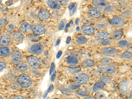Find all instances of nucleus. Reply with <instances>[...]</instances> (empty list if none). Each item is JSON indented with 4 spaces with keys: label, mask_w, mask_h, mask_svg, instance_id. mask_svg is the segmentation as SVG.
<instances>
[{
    "label": "nucleus",
    "mask_w": 132,
    "mask_h": 99,
    "mask_svg": "<svg viewBox=\"0 0 132 99\" xmlns=\"http://www.w3.org/2000/svg\"><path fill=\"white\" fill-rule=\"evenodd\" d=\"M130 82L128 80H123L119 85V89L122 94L127 95L130 90Z\"/></svg>",
    "instance_id": "20e7f679"
},
{
    "label": "nucleus",
    "mask_w": 132,
    "mask_h": 99,
    "mask_svg": "<svg viewBox=\"0 0 132 99\" xmlns=\"http://www.w3.org/2000/svg\"><path fill=\"white\" fill-rule=\"evenodd\" d=\"M29 39L32 42H37L38 40H39L40 38H38V36L37 35H30L29 36Z\"/></svg>",
    "instance_id": "473e14b6"
},
{
    "label": "nucleus",
    "mask_w": 132,
    "mask_h": 99,
    "mask_svg": "<svg viewBox=\"0 0 132 99\" xmlns=\"http://www.w3.org/2000/svg\"><path fill=\"white\" fill-rule=\"evenodd\" d=\"M111 23L114 27H122V26H123L124 25V20L121 17L115 16L112 19Z\"/></svg>",
    "instance_id": "9d476101"
},
{
    "label": "nucleus",
    "mask_w": 132,
    "mask_h": 99,
    "mask_svg": "<svg viewBox=\"0 0 132 99\" xmlns=\"http://www.w3.org/2000/svg\"><path fill=\"white\" fill-rule=\"evenodd\" d=\"M104 83H103V81H98V82L94 84V85L93 87V90L94 91H98L99 90H101L104 87Z\"/></svg>",
    "instance_id": "4be33fe9"
},
{
    "label": "nucleus",
    "mask_w": 132,
    "mask_h": 99,
    "mask_svg": "<svg viewBox=\"0 0 132 99\" xmlns=\"http://www.w3.org/2000/svg\"><path fill=\"white\" fill-rule=\"evenodd\" d=\"M82 32L85 34V35H92L94 33V28L92 26L89 25H85L81 28Z\"/></svg>",
    "instance_id": "f8f14e48"
},
{
    "label": "nucleus",
    "mask_w": 132,
    "mask_h": 99,
    "mask_svg": "<svg viewBox=\"0 0 132 99\" xmlns=\"http://www.w3.org/2000/svg\"><path fill=\"white\" fill-rule=\"evenodd\" d=\"M93 3L94 5L97 6V7H105L106 5V3L104 1H101V0H94L93 1Z\"/></svg>",
    "instance_id": "b1692460"
},
{
    "label": "nucleus",
    "mask_w": 132,
    "mask_h": 99,
    "mask_svg": "<svg viewBox=\"0 0 132 99\" xmlns=\"http://www.w3.org/2000/svg\"><path fill=\"white\" fill-rule=\"evenodd\" d=\"M1 30H0V36H1Z\"/></svg>",
    "instance_id": "4d7b16f0"
},
{
    "label": "nucleus",
    "mask_w": 132,
    "mask_h": 99,
    "mask_svg": "<svg viewBox=\"0 0 132 99\" xmlns=\"http://www.w3.org/2000/svg\"><path fill=\"white\" fill-rule=\"evenodd\" d=\"M76 30H77V31H79V27L77 28H76Z\"/></svg>",
    "instance_id": "6e6d98bb"
},
{
    "label": "nucleus",
    "mask_w": 132,
    "mask_h": 99,
    "mask_svg": "<svg viewBox=\"0 0 132 99\" xmlns=\"http://www.w3.org/2000/svg\"><path fill=\"white\" fill-rule=\"evenodd\" d=\"M13 39L17 42L22 41L24 38V35L19 32H15L13 34Z\"/></svg>",
    "instance_id": "6ab92c4d"
},
{
    "label": "nucleus",
    "mask_w": 132,
    "mask_h": 99,
    "mask_svg": "<svg viewBox=\"0 0 132 99\" xmlns=\"http://www.w3.org/2000/svg\"><path fill=\"white\" fill-rule=\"evenodd\" d=\"M59 42H60V39H58L57 40V42H56V46H57V45H59Z\"/></svg>",
    "instance_id": "5fc2aeb1"
},
{
    "label": "nucleus",
    "mask_w": 132,
    "mask_h": 99,
    "mask_svg": "<svg viewBox=\"0 0 132 99\" xmlns=\"http://www.w3.org/2000/svg\"><path fill=\"white\" fill-rule=\"evenodd\" d=\"M83 64L85 67H93L94 65V62L91 60H85L83 62Z\"/></svg>",
    "instance_id": "393cba45"
},
{
    "label": "nucleus",
    "mask_w": 132,
    "mask_h": 99,
    "mask_svg": "<svg viewBox=\"0 0 132 99\" xmlns=\"http://www.w3.org/2000/svg\"><path fill=\"white\" fill-rule=\"evenodd\" d=\"M79 18H77V19H76V21H75V24H76L77 25H79Z\"/></svg>",
    "instance_id": "864d4df0"
},
{
    "label": "nucleus",
    "mask_w": 132,
    "mask_h": 99,
    "mask_svg": "<svg viewBox=\"0 0 132 99\" xmlns=\"http://www.w3.org/2000/svg\"><path fill=\"white\" fill-rule=\"evenodd\" d=\"M12 3H13V2H12L11 1H8L6 2V4H7V6H11L12 5Z\"/></svg>",
    "instance_id": "3c124183"
},
{
    "label": "nucleus",
    "mask_w": 132,
    "mask_h": 99,
    "mask_svg": "<svg viewBox=\"0 0 132 99\" xmlns=\"http://www.w3.org/2000/svg\"><path fill=\"white\" fill-rule=\"evenodd\" d=\"M46 3L48 4V5L50 8L54 9H59L61 8L60 5L54 1H47Z\"/></svg>",
    "instance_id": "412c9836"
},
{
    "label": "nucleus",
    "mask_w": 132,
    "mask_h": 99,
    "mask_svg": "<svg viewBox=\"0 0 132 99\" xmlns=\"http://www.w3.org/2000/svg\"><path fill=\"white\" fill-rule=\"evenodd\" d=\"M56 72H54L52 74V77H51V81H54L55 79H56Z\"/></svg>",
    "instance_id": "a19ab883"
},
{
    "label": "nucleus",
    "mask_w": 132,
    "mask_h": 99,
    "mask_svg": "<svg viewBox=\"0 0 132 99\" xmlns=\"http://www.w3.org/2000/svg\"><path fill=\"white\" fill-rule=\"evenodd\" d=\"M11 60L12 62L14 64H19L22 60V56L20 52L19 51H15L11 54Z\"/></svg>",
    "instance_id": "1a4fd4ad"
},
{
    "label": "nucleus",
    "mask_w": 132,
    "mask_h": 99,
    "mask_svg": "<svg viewBox=\"0 0 132 99\" xmlns=\"http://www.w3.org/2000/svg\"><path fill=\"white\" fill-rule=\"evenodd\" d=\"M6 23V20L5 18H0V27H1Z\"/></svg>",
    "instance_id": "58836bf2"
},
{
    "label": "nucleus",
    "mask_w": 132,
    "mask_h": 99,
    "mask_svg": "<svg viewBox=\"0 0 132 99\" xmlns=\"http://www.w3.org/2000/svg\"><path fill=\"white\" fill-rule=\"evenodd\" d=\"M16 69L17 71L21 72H26L28 69V65L26 63H19L16 66Z\"/></svg>",
    "instance_id": "a211bd4d"
},
{
    "label": "nucleus",
    "mask_w": 132,
    "mask_h": 99,
    "mask_svg": "<svg viewBox=\"0 0 132 99\" xmlns=\"http://www.w3.org/2000/svg\"><path fill=\"white\" fill-rule=\"evenodd\" d=\"M114 10V7L112 6H108L106 9H105V11L106 12H111Z\"/></svg>",
    "instance_id": "ea45409f"
},
{
    "label": "nucleus",
    "mask_w": 132,
    "mask_h": 99,
    "mask_svg": "<svg viewBox=\"0 0 132 99\" xmlns=\"http://www.w3.org/2000/svg\"><path fill=\"white\" fill-rule=\"evenodd\" d=\"M27 61L28 64L30 65V67L32 68H37L40 66V61L37 57L34 55H30L27 58Z\"/></svg>",
    "instance_id": "39448f33"
},
{
    "label": "nucleus",
    "mask_w": 132,
    "mask_h": 99,
    "mask_svg": "<svg viewBox=\"0 0 132 99\" xmlns=\"http://www.w3.org/2000/svg\"><path fill=\"white\" fill-rule=\"evenodd\" d=\"M98 70L103 73L112 74L116 72V68L112 65H100L98 66Z\"/></svg>",
    "instance_id": "f03ea898"
},
{
    "label": "nucleus",
    "mask_w": 132,
    "mask_h": 99,
    "mask_svg": "<svg viewBox=\"0 0 132 99\" xmlns=\"http://www.w3.org/2000/svg\"><path fill=\"white\" fill-rule=\"evenodd\" d=\"M11 41V38L9 35H4L0 38V44H1L3 46H5L9 44Z\"/></svg>",
    "instance_id": "2eb2a0df"
},
{
    "label": "nucleus",
    "mask_w": 132,
    "mask_h": 99,
    "mask_svg": "<svg viewBox=\"0 0 132 99\" xmlns=\"http://www.w3.org/2000/svg\"><path fill=\"white\" fill-rule=\"evenodd\" d=\"M68 70L70 73H76L77 72L81 71V67H69Z\"/></svg>",
    "instance_id": "bb28decb"
},
{
    "label": "nucleus",
    "mask_w": 132,
    "mask_h": 99,
    "mask_svg": "<svg viewBox=\"0 0 132 99\" xmlns=\"http://www.w3.org/2000/svg\"><path fill=\"white\" fill-rule=\"evenodd\" d=\"M67 63L71 65H75L78 63V59L75 56L73 55H69L68 57H67Z\"/></svg>",
    "instance_id": "f3484780"
},
{
    "label": "nucleus",
    "mask_w": 132,
    "mask_h": 99,
    "mask_svg": "<svg viewBox=\"0 0 132 99\" xmlns=\"http://www.w3.org/2000/svg\"><path fill=\"white\" fill-rule=\"evenodd\" d=\"M128 44L129 43L126 40H121L118 42L119 46H122V47H125V46H128Z\"/></svg>",
    "instance_id": "72a5a7b5"
},
{
    "label": "nucleus",
    "mask_w": 132,
    "mask_h": 99,
    "mask_svg": "<svg viewBox=\"0 0 132 99\" xmlns=\"http://www.w3.org/2000/svg\"><path fill=\"white\" fill-rule=\"evenodd\" d=\"M11 99V98H9V99Z\"/></svg>",
    "instance_id": "052dcab7"
},
{
    "label": "nucleus",
    "mask_w": 132,
    "mask_h": 99,
    "mask_svg": "<svg viewBox=\"0 0 132 99\" xmlns=\"http://www.w3.org/2000/svg\"><path fill=\"white\" fill-rule=\"evenodd\" d=\"M55 69V64L54 63L52 62L51 63V67H50V75H52L53 73V72L54 71Z\"/></svg>",
    "instance_id": "e433bc0d"
},
{
    "label": "nucleus",
    "mask_w": 132,
    "mask_h": 99,
    "mask_svg": "<svg viewBox=\"0 0 132 99\" xmlns=\"http://www.w3.org/2000/svg\"><path fill=\"white\" fill-rule=\"evenodd\" d=\"M64 28V23L63 21H61L59 25V30H62Z\"/></svg>",
    "instance_id": "79ce46f5"
},
{
    "label": "nucleus",
    "mask_w": 132,
    "mask_h": 99,
    "mask_svg": "<svg viewBox=\"0 0 132 99\" xmlns=\"http://www.w3.org/2000/svg\"><path fill=\"white\" fill-rule=\"evenodd\" d=\"M112 62V60L108 58H103L100 60V63L103 65H108Z\"/></svg>",
    "instance_id": "a878e982"
},
{
    "label": "nucleus",
    "mask_w": 132,
    "mask_h": 99,
    "mask_svg": "<svg viewBox=\"0 0 132 99\" xmlns=\"http://www.w3.org/2000/svg\"><path fill=\"white\" fill-rule=\"evenodd\" d=\"M0 99H3V98L1 97H0Z\"/></svg>",
    "instance_id": "13d9d810"
},
{
    "label": "nucleus",
    "mask_w": 132,
    "mask_h": 99,
    "mask_svg": "<svg viewBox=\"0 0 132 99\" xmlns=\"http://www.w3.org/2000/svg\"><path fill=\"white\" fill-rule=\"evenodd\" d=\"M53 89H54V85H50V87H49V88H48V92H52V91L53 90Z\"/></svg>",
    "instance_id": "49530a36"
},
{
    "label": "nucleus",
    "mask_w": 132,
    "mask_h": 99,
    "mask_svg": "<svg viewBox=\"0 0 132 99\" xmlns=\"http://www.w3.org/2000/svg\"><path fill=\"white\" fill-rule=\"evenodd\" d=\"M44 50V46L40 43H36V44H32L30 48V52L34 54H40Z\"/></svg>",
    "instance_id": "423d86ee"
},
{
    "label": "nucleus",
    "mask_w": 132,
    "mask_h": 99,
    "mask_svg": "<svg viewBox=\"0 0 132 99\" xmlns=\"http://www.w3.org/2000/svg\"><path fill=\"white\" fill-rule=\"evenodd\" d=\"M71 42V37L68 36L67 37V38L66 40V44H69Z\"/></svg>",
    "instance_id": "8fccbe9b"
},
{
    "label": "nucleus",
    "mask_w": 132,
    "mask_h": 99,
    "mask_svg": "<svg viewBox=\"0 0 132 99\" xmlns=\"http://www.w3.org/2000/svg\"><path fill=\"white\" fill-rule=\"evenodd\" d=\"M123 36V30L122 29H119V30H115L113 33V37L114 39L119 40Z\"/></svg>",
    "instance_id": "5701e85b"
},
{
    "label": "nucleus",
    "mask_w": 132,
    "mask_h": 99,
    "mask_svg": "<svg viewBox=\"0 0 132 99\" xmlns=\"http://www.w3.org/2000/svg\"><path fill=\"white\" fill-rule=\"evenodd\" d=\"M101 52L103 54L106 56H114L117 55V54L118 53V51L116 48H112V47H106L102 49Z\"/></svg>",
    "instance_id": "0eeeda50"
},
{
    "label": "nucleus",
    "mask_w": 132,
    "mask_h": 99,
    "mask_svg": "<svg viewBox=\"0 0 132 99\" xmlns=\"http://www.w3.org/2000/svg\"><path fill=\"white\" fill-rule=\"evenodd\" d=\"M122 58L123 59H126V58H130L132 57V53L130 52H125L122 54Z\"/></svg>",
    "instance_id": "c756f323"
},
{
    "label": "nucleus",
    "mask_w": 132,
    "mask_h": 99,
    "mask_svg": "<svg viewBox=\"0 0 132 99\" xmlns=\"http://www.w3.org/2000/svg\"><path fill=\"white\" fill-rule=\"evenodd\" d=\"M89 13L90 15L93 18H99L101 16V13L95 7H90L89 9Z\"/></svg>",
    "instance_id": "ddd939ff"
},
{
    "label": "nucleus",
    "mask_w": 132,
    "mask_h": 99,
    "mask_svg": "<svg viewBox=\"0 0 132 99\" xmlns=\"http://www.w3.org/2000/svg\"><path fill=\"white\" fill-rule=\"evenodd\" d=\"M80 87H81V85H80L79 83H73V84H71L69 87H70L71 89H72V90H75V89H79Z\"/></svg>",
    "instance_id": "2f4dec72"
},
{
    "label": "nucleus",
    "mask_w": 132,
    "mask_h": 99,
    "mask_svg": "<svg viewBox=\"0 0 132 99\" xmlns=\"http://www.w3.org/2000/svg\"><path fill=\"white\" fill-rule=\"evenodd\" d=\"M62 55V51H59L58 52V53L57 54V55H56V58L58 59V58H59L60 57H61V55Z\"/></svg>",
    "instance_id": "de8ad7c7"
},
{
    "label": "nucleus",
    "mask_w": 132,
    "mask_h": 99,
    "mask_svg": "<svg viewBox=\"0 0 132 99\" xmlns=\"http://www.w3.org/2000/svg\"><path fill=\"white\" fill-rule=\"evenodd\" d=\"M77 93L80 96H82V97H85L87 95V90H85V89H79L77 91Z\"/></svg>",
    "instance_id": "7c9ffc66"
},
{
    "label": "nucleus",
    "mask_w": 132,
    "mask_h": 99,
    "mask_svg": "<svg viewBox=\"0 0 132 99\" xmlns=\"http://www.w3.org/2000/svg\"><path fill=\"white\" fill-rule=\"evenodd\" d=\"M101 44L104 46H107V45L110 44V41H109L108 40H104L101 41Z\"/></svg>",
    "instance_id": "4c0bfd02"
},
{
    "label": "nucleus",
    "mask_w": 132,
    "mask_h": 99,
    "mask_svg": "<svg viewBox=\"0 0 132 99\" xmlns=\"http://www.w3.org/2000/svg\"><path fill=\"white\" fill-rule=\"evenodd\" d=\"M73 79L77 83L79 84H85L89 82V77L85 73H77L75 74Z\"/></svg>",
    "instance_id": "7ed1b4c3"
},
{
    "label": "nucleus",
    "mask_w": 132,
    "mask_h": 99,
    "mask_svg": "<svg viewBox=\"0 0 132 99\" xmlns=\"http://www.w3.org/2000/svg\"><path fill=\"white\" fill-rule=\"evenodd\" d=\"M32 32H34V34H35L36 35H43L46 31L45 28L40 24H36L32 26Z\"/></svg>",
    "instance_id": "6e6552de"
},
{
    "label": "nucleus",
    "mask_w": 132,
    "mask_h": 99,
    "mask_svg": "<svg viewBox=\"0 0 132 99\" xmlns=\"http://www.w3.org/2000/svg\"><path fill=\"white\" fill-rule=\"evenodd\" d=\"M75 6H76V5H75V4H74V3H70V4H69V5L68 8L70 9V10H72V9H73V8L75 7Z\"/></svg>",
    "instance_id": "a18cd8bd"
},
{
    "label": "nucleus",
    "mask_w": 132,
    "mask_h": 99,
    "mask_svg": "<svg viewBox=\"0 0 132 99\" xmlns=\"http://www.w3.org/2000/svg\"><path fill=\"white\" fill-rule=\"evenodd\" d=\"M84 99H95V98L93 97H85Z\"/></svg>",
    "instance_id": "603ef678"
},
{
    "label": "nucleus",
    "mask_w": 132,
    "mask_h": 99,
    "mask_svg": "<svg viewBox=\"0 0 132 99\" xmlns=\"http://www.w3.org/2000/svg\"><path fill=\"white\" fill-rule=\"evenodd\" d=\"M50 13L45 9H40L38 12V17L42 21H46L50 18Z\"/></svg>",
    "instance_id": "9b49d317"
},
{
    "label": "nucleus",
    "mask_w": 132,
    "mask_h": 99,
    "mask_svg": "<svg viewBox=\"0 0 132 99\" xmlns=\"http://www.w3.org/2000/svg\"></svg>",
    "instance_id": "680f3d73"
},
{
    "label": "nucleus",
    "mask_w": 132,
    "mask_h": 99,
    "mask_svg": "<svg viewBox=\"0 0 132 99\" xmlns=\"http://www.w3.org/2000/svg\"><path fill=\"white\" fill-rule=\"evenodd\" d=\"M96 38L98 40H108L110 38V33L106 32H98V34L96 35Z\"/></svg>",
    "instance_id": "dca6fc26"
},
{
    "label": "nucleus",
    "mask_w": 132,
    "mask_h": 99,
    "mask_svg": "<svg viewBox=\"0 0 132 99\" xmlns=\"http://www.w3.org/2000/svg\"><path fill=\"white\" fill-rule=\"evenodd\" d=\"M17 83L23 88H28L32 85V80L28 75L26 74H21L17 79Z\"/></svg>",
    "instance_id": "f257e3e1"
},
{
    "label": "nucleus",
    "mask_w": 132,
    "mask_h": 99,
    "mask_svg": "<svg viewBox=\"0 0 132 99\" xmlns=\"http://www.w3.org/2000/svg\"><path fill=\"white\" fill-rule=\"evenodd\" d=\"M96 98L97 99H105V96L103 93L98 92V94L96 95Z\"/></svg>",
    "instance_id": "f704fd0d"
},
{
    "label": "nucleus",
    "mask_w": 132,
    "mask_h": 99,
    "mask_svg": "<svg viewBox=\"0 0 132 99\" xmlns=\"http://www.w3.org/2000/svg\"><path fill=\"white\" fill-rule=\"evenodd\" d=\"M1 3V0H0V3Z\"/></svg>",
    "instance_id": "bf43d9fd"
},
{
    "label": "nucleus",
    "mask_w": 132,
    "mask_h": 99,
    "mask_svg": "<svg viewBox=\"0 0 132 99\" xmlns=\"http://www.w3.org/2000/svg\"><path fill=\"white\" fill-rule=\"evenodd\" d=\"M76 10H77V7L75 6V7H74L73 9H72V10H71L70 13H69V15H73V14L75 13V11H76Z\"/></svg>",
    "instance_id": "c03bdc74"
},
{
    "label": "nucleus",
    "mask_w": 132,
    "mask_h": 99,
    "mask_svg": "<svg viewBox=\"0 0 132 99\" xmlns=\"http://www.w3.org/2000/svg\"><path fill=\"white\" fill-rule=\"evenodd\" d=\"M7 29H8V30H13L14 25H12V24H10V25H9L7 26Z\"/></svg>",
    "instance_id": "37998d69"
},
{
    "label": "nucleus",
    "mask_w": 132,
    "mask_h": 99,
    "mask_svg": "<svg viewBox=\"0 0 132 99\" xmlns=\"http://www.w3.org/2000/svg\"><path fill=\"white\" fill-rule=\"evenodd\" d=\"M87 38L85 36H80L79 38H77V42L79 44H85L87 42Z\"/></svg>",
    "instance_id": "cd10ccee"
},
{
    "label": "nucleus",
    "mask_w": 132,
    "mask_h": 99,
    "mask_svg": "<svg viewBox=\"0 0 132 99\" xmlns=\"http://www.w3.org/2000/svg\"><path fill=\"white\" fill-rule=\"evenodd\" d=\"M10 54V50L6 46L0 47V56H7Z\"/></svg>",
    "instance_id": "aec40b11"
},
{
    "label": "nucleus",
    "mask_w": 132,
    "mask_h": 99,
    "mask_svg": "<svg viewBox=\"0 0 132 99\" xmlns=\"http://www.w3.org/2000/svg\"><path fill=\"white\" fill-rule=\"evenodd\" d=\"M5 67H6V63L3 62H0V72H1Z\"/></svg>",
    "instance_id": "c9c22d12"
},
{
    "label": "nucleus",
    "mask_w": 132,
    "mask_h": 99,
    "mask_svg": "<svg viewBox=\"0 0 132 99\" xmlns=\"http://www.w3.org/2000/svg\"><path fill=\"white\" fill-rule=\"evenodd\" d=\"M13 99H26V98L22 96H16Z\"/></svg>",
    "instance_id": "09e8293b"
},
{
    "label": "nucleus",
    "mask_w": 132,
    "mask_h": 99,
    "mask_svg": "<svg viewBox=\"0 0 132 99\" xmlns=\"http://www.w3.org/2000/svg\"><path fill=\"white\" fill-rule=\"evenodd\" d=\"M100 79L102 80L101 81H103V83H110L111 81V78L109 76H103L100 77Z\"/></svg>",
    "instance_id": "c85d7f7f"
},
{
    "label": "nucleus",
    "mask_w": 132,
    "mask_h": 99,
    "mask_svg": "<svg viewBox=\"0 0 132 99\" xmlns=\"http://www.w3.org/2000/svg\"><path fill=\"white\" fill-rule=\"evenodd\" d=\"M20 30L24 33H28L32 30V26L29 23H24L20 26Z\"/></svg>",
    "instance_id": "4468645a"
}]
</instances>
